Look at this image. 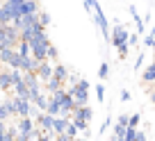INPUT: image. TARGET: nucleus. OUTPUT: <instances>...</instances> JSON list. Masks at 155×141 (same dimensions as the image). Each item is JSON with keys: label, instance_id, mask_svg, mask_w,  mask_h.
I'll list each match as a JSON object with an SVG mask.
<instances>
[{"label": "nucleus", "instance_id": "nucleus-8", "mask_svg": "<svg viewBox=\"0 0 155 141\" xmlns=\"http://www.w3.org/2000/svg\"><path fill=\"white\" fill-rule=\"evenodd\" d=\"M12 91V75L9 68H0V93H9Z\"/></svg>", "mask_w": 155, "mask_h": 141}, {"label": "nucleus", "instance_id": "nucleus-35", "mask_svg": "<svg viewBox=\"0 0 155 141\" xmlns=\"http://www.w3.org/2000/svg\"><path fill=\"white\" fill-rule=\"evenodd\" d=\"M153 55H155V41H153Z\"/></svg>", "mask_w": 155, "mask_h": 141}, {"label": "nucleus", "instance_id": "nucleus-32", "mask_svg": "<svg viewBox=\"0 0 155 141\" xmlns=\"http://www.w3.org/2000/svg\"><path fill=\"white\" fill-rule=\"evenodd\" d=\"M148 34H150V37H153V39H155V25H153V27H150V32H148Z\"/></svg>", "mask_w": 155, "mask_h": 141}, {"label": "nucleus", "instance_id": "nucleus-24", "mask_svg": "<svg viewBox=\"0 0 155 141\" xmlns=\"http://www.w3.org/2000/svg\"><path fill=\"white\" fill-rule=\"evenodd\" d=\"M96 96H98V100L103 102V98H105V87H103V82H101V84L96 87Z\"/></svg>", "mask_w": 155, "mask_h": 141}, {"label": "nucleus", "instance_id": "nucleus-4", "mask_svg": "<svg viewBox=\"0 0 155 141\" xmlns=\"http://www.w3.org/2000/svg\"><path fill=\"white\" fill-rule=\"evenodd\" d=\"M91 14H94V21H96L98 30L103 32V37H107V39H110V23H107L105 14H103V7H101V2H96V5H94Z\"/></svg>", "mask_w": 155, "mask_h": 141}, {"label": "nucleus", "instance_id": "nucleus-3", "mask_svg": "<svg viewBox=\"0 0 155 141\" xmlns=\"http://www.w3.org/2000/svg\"><path fill=\"white\" fill-rule=\"evenodd\" d=\"M21 41V32L14 25H0V50L2 48H16Z\"/></svg>", "mask_w": 155, "mask_h": 141}, {"label": "nucleus", "instance_id": "nucleus-29", "mask_svg": "<svg viewBox=\"0 0 155 141\" xmlns=\"http://www.w3.org/2000/svg\"><path fill=\"white\" fill-rule=\"evenodd\" d=\"M153 37H150V34H146V37H144V46H150V48H153Z\"/></svg>", "mask_w": 155, "mask_h": 141}, {"label": "nucleus", "instance_id": "nucleus-10", "mask_svg": "<svg viewBox=\"0 0 155 141\" xmlns=\"http://www.w3.org/2000/svg\"><path fill=\"white\" fill-rule=\"evenodd\" d=\"M66 125H68V118H64V116H55V118H53V136L64 134Z\"/></svg>", "mask_w": 155, "mask_h": 141}, {"label": "nucleus", "instance_id": "nucleus-5", "mask_svg": "<svg viewBox=\"0 0 155 141\" xmlns=\"http://www.w3.org/2000/svg\"><path fill=\"white\" fill-rule=\"evenodd\" d=\"M18 53L14 48H2L0 50V64L5 68H18Z\"/></svg>", "mask_w": 155, "mask_h": 141}, {"label": "nucleus", "instance_id": "nucleus-2", "mask_svg": "<svg viewBox=\"0 0 155 141\" xmlns=\"http://www.w3.org/2000/svg\"><path fill=\"white\" fill-rule=\"evenodd\" d=\"M91 116H94V109L89 107V105H84V107H75L71 114H68V121L75 125V130L78 132H84L87 134L89 132V121H91Z\"/></svg>", "mask_w": 155, "mask_h": 141}, {"label": "nucleus", "instance_id": "nucleus-12", "mask_svg": "<svg viewBox=\"0 0 155 141\" xmlns=\"http://www.w3.org/2000/svg\"><path fill=\"white\" fill-rule=\"evenodd\" d=\"M21 16H30V14H37L39 11V2H32V0H25L23 5H21Z\"/></svg>", "mask_w": 155, "mask_h": 141}, {"label": "nucleus", "instance_id": "nucleus-23", "mask_svg": "<svg viewBox=\"0 0 155 141\" xmlns=\"http://www.w3.org/2000/svg\"><path fill=\"white\" fill-rule=\"evenodd\" d=\"M132 141H146V134L139 130V127H137V130H135V134H132Z\"/></svg>", "mask_w": 155, "mask_h": 141}, {"label": "nucleus", "instance_id": "nucleus-15", "mask_svg": "<svg viewBox=\"0 0 155 141\" xmlns=\"http://www.w3.org/2000/svg\"><path fill=\"white\" fill-rule=\"evenodd\" d=\"M14 50L18 53V57H30V46H28V41H18Z\"/></svg>", "mask_w": 155, "mask_h": 141}, {"label": "nucleus", "instance_id": "nucleus-30", "mask_svg": "<svg viewBox=\"0 0 155 141\" xmlns=\"http://www.w3.org/2000/svg\"><path fill=\"white\" fill-rule=\"evenodd\" d=\"M121 100H130V91H126V89H123V91H121Z\"/></svg>", "mask_w": 155, "mask_h": 141}, {"label": "nucleus", "instance_id": "nucleus-17", "mask_svg": "<svg viewBox=\"0 0 155 141\" xmlns=\"http://www.w3.org/2000/svg\"><path fill=\"white\" fill-rule=\"evenodd\" d=\"M139 121H141L139 112H137V114H130V116H128V127H137V125H139Z\"/></svg>", "mask_w": 155, "mask_h": 141}, {"label": "nucleus", "instance_id": "nucleus-19", "mask_svg": "<svg viewBox=\"0 0 155 141\" xmlns=\"http://www.w3.org/2000/svg\"><path fill=\"white\" fill-rule=\"evenodd\" d=\"M9 118H12L9 109H7L5 105H0V121H2V123H7V121H9Z\"/></svg>", "mask_w": 155, "mask_h": 141}, {"label": "nucleus", "instance_id": "nucleus-28", "mask_svg": "<svg viewBox=\"0 0 155 141\" xmlns=\"http://www.w3.org/2000/svg\"><path fill=\"white\" fill-rule=\"evenodd\" d=\"M32 141H53V136H48V134H39V136H34Z\"/></svg>", "mask_w": 155, "mask_h": 141}, {"label": "nucleus", "instance_id": "nucleus-21", "mask_svg": "<svg viewBox=\"0 0 155 141\" xmlns=\"http://www.w3.org/2000/svg\"><path fill=\"white\" fill-rule=\"evenodd\" d=\"M23 2H25V0H5V5L12 7V9H21V5H23ZM18 14H21V11H18Z\"/></svg>", "mask_w": 155, "mask_h": 141}, {"label": "nucleus", "instance_id": "nucleus-16", "mask_svg": "<svg viewBox=\"0 0 155 141\" xmlns=\"http://www.w3.org/2000/svg\"><path fill=\"white\" fill-rule=\"evenodd\" d=\"M107 75H110V64H107V62H103L101 66H98V78H101V80H105Z\"/></svg>", "mask_w": 155, "mask_h": 141}, {"label": "nucleus", "instance_id": "nucleus-37", "mask_svg": "<svg viewBox=\"0 0 155 141\" xmlns=\"http://www.w3.org/2000/svg\"><path fill=\"white\" fill-rule=\"evenodd\" d=\"M32 2H39V0H32Z\"/></svg>", "mask_w": 155, "mask_h": 141}, {"label": "nucleus", "instance_id": "nucleus-33", "mask_svg": "<svg viewBox=\"0 0 155 141\" xmlns=\"http://www.w3.org/2000/svg\"><path fill=\"white\" fill-rule=\"evenodd\" d=\"M150 100L155 102V89H153V91H150Z\"/></svg>", "mask_w": 155, "mask_h": 141}, {"label": "nucleus", "instance_id": "nucleus-6", "mask_svg": "<svg viewBox=\"0 0 155 141\" xmlns=\"http://www.w3.org/2000/svg\"><path fill=\"white\" fill-rule=\"evenodd\" d=\"M128 37H130V34H128V30L123 27L121 23H119V25H114V27L110 30V39H112V46H116V48H119L121 43H128Z\"/></svg>", "mask_w": 155, "mask_h": 141}, {"label": "nucleus", "instance_id": "nucleus-34", "mask_svg": "<svg viewBox=\"0 0 155 141\" xmlns=\"http://www.w3.org/2000/svg\"><path fill=\"white\" fill-rule=\"evenodd\" d=\"M73 141H87V139H82V136H75V139H73Z\"/></svg>", "mask_w": 155, "mask_h": 141}, {"label": "nucleus", "instance_id": "nucleus-9", "mask_svg": "<svg viewBox=\"0 0 155 141\" xmlns=\"http://www.w3.org/2000/svg\"><path fill=\"white\" fill-rule=\"evenodd\" d=\"M68 68H66V64H62V62H55V66H53V78H57L59 82H66V78H68Z\"/></svg>", "mask_w": 155, "mask_h": 141}, {"label": "nucleus", "instance_id": "nucleus-26", "mask_svg": "<svg viewBox=\"0 0 155 141\" xmlns=\"http://www.w3.org/2000/svg\"><path fill=\"white\" fill-rule=\"evenodd\" d=\"M96 2H98V0H84V9H87V11H91Z\"/></svg>", "mask_w": 155, "mask_h": 141}, {"label": "nucleus", "instance_id": "nucleus-25", "mask_svg": "<svg viewBox=\"0 0 155 141\" xmlns=\"http://www.w3.org/2000/svg\"><path fill=\"white\" fill-rule=\"evenodd\" d=\"M116 125H123V127H128V114H121V116L116 118Z\"/></svg>", "mask_w": 155, "mask_h": 141}, {"label": "nucleus", "instance_id": "nucleus-20", "mask_svg": "<svg viewBox=\"0 0 155 141\" xmlns=\"http://www.w3.org/2000/svg\"><path fill=\"white\" fill-rule=\"evenodd\" d=\"M128 48H130L128 43H121L119 48H116V53H119V59H126V57H128Z\"/></svg>", "mask_w": 155, "mask_h": 141}, {"label": "nucleus", "instance_id": "nucleus-27", "mask_svg": "<svg viewBox=\"0 0 155 141\" xmlns=\"http://www.w3.org/2000/svg\"><path fill=\"white\" fill-rule=\"evenodd\" d=\"M141 64H144V53H139V57H137V64H135V71H139Z\"/></svg>", "mask_w": 155, "mask_h": 141}, {"label": "nucleus", "instance_id": "nucleus-11", "mask_svg": "<svg viewBox=\"0 0 155 141\" xmlns=\"http://www.w3.org/2000/svg\"><path fill=\"white\" fill-rule=\"evenodd\" d=\"M12 21H14V14H12V9L2 2V5H0V25H12Z\"/></svg>", "mask_w": 155, "mask_h": 141}, {"label": "nucleus", "instance_id": "nucleus-22", "mask_svg": "<svg viewBox=\"0 0 155 141\" xmlns=\"http://www.w3.org/2000/svg\"><path fill=\"white\" fill-rule=\"evenodd\" d=\"M135 23H137V32L144 34V32H146V21H144V18H137Z\"/></svg>", "mask_w": 155, "mask_h": 141}, {"label": "nucleus", "instance_id": "nucleus-14", "mask_svg": "<svg viewBox=\"0 0 155 141\" xmlns=\"http://www.w3.org/2000/svg\"><path fill=\"white\" fill-rule=\"evenodd\" d=\"M141 78H144V82H155V62H153V64H148V66L144 68Z\"/></svg>", "mask_w": 155, "mask_h": 141}, {"label": "nucleus", "instance_id": "nucleus-13", "mask_svg": "<svg viewBox=\"0 0 155 141\" xmlns=\"http://www.w3.org/2000/svg\"><path fill=\"white\" fill-rule=\"evenodd\" d=\"M37 23H39L41 27L46 30V27L50 25V14H48L46 9H39V11H37Z\"/></svg>", "mask_w": 155, "mask_h": 141}, {"label": "nucleus", "instance_id": "nucleus-36", "mask_svg": "<svg viewBox=\"0 0 155 141\" xmlns=\"http://www.w3.org/2000/svg\"><path fill=\"white\" fill-rule=\"evenodd\" d=\"M0 105H2V93H0Z\"/></svg>", "mask_w": 155, "mask_h": 141}, {"label": "nucleus", "instance_id": "nucleus-7", "mask_svg": "<svg viewBox=\"0 0 155 141\" xmlns=\"http://www.w3.org/2000/svg\"><path fill=\"white\" fill-rule=\"evenodd\" d=\"M53 66H55V64L46 59V62H41V64H39V68L34 71V75L39 78V82H41V84H44L46 80H50V78H53Z\"/></svg>", "mask_w": 155, "mask_h": 141}, {"label": "nucleus", "instance_id": "nucleus-1", "mask_svg": "<svg viewBox=\"0 0 155 141\" xmlns=\"http://www.w3.org/2000/svg\"><path fill=\"white\" fill-rule=\"evenodd\" d=\"M64 91L68 93V98L73 100V105L75 107H84L89 100V82L82 78H78L75 82H71L68 87H64Z\"/></svg>", "mask_w": 155, "mask_h": 141}, {"label": "nucleus", "instance_id": "nucleus-31", "mask_svg": "<svg viewBox=\"0 0 155 141\" xmlns=\"http://www.w3.org/2000/svg\"><path fill=\"white\" fill-rule=\"evenodd\" d=\"M132 43H137V37H135V34H130V37H128V46H132Z\"/></svg>", "mask_w": 155, "mask_h": 141}, {"label": "nucleus", "instance_id": "nucleus-18", "mask_svg": "<svg viewBox=\"0 0 155 141\" xmlns=\"http://www.w3.org/2000/svg\"><path fill=\"white\" fill-rule=\"evenodd\" d=\"M64 134L71 136V139H75V136H78V130H75V125H73L71 121H68V125H66V130H64Z\"/></svg>", "mask_w": 155, "mask_h": 141}]
</instances>
